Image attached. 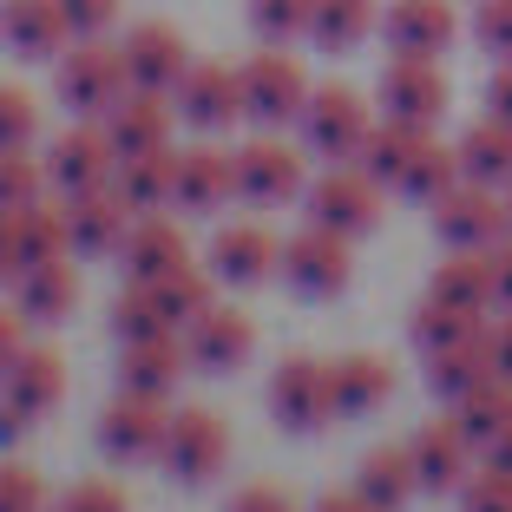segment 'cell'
<instances>
[{"mask_svg": "<svg viewBox=\"0 0 512 512\" xmlns=\"http://www.w3.org/2000/svg\"><path fill=\"white\" fill-rule=\"evenodd\" d=\"M283 283L296 289L302 302H335L355 283V250H348V237H335V230H322V224L283 237Z\"/></svg>", "mask_w": 512, "mask_h": 512, "instance_id": "cell-5", "label": "cell"}, {"mask_svg": "<svg viewBox=\"0 0 512 512\" xmlns=\"http://www.w3.org/2000/svg\"><path fill=\"white\" fill-rule=\"evenodd\" d=\"M243 79V119L263 125V132H276V125L302 119V106H309V73H302L296 53H283V46H263V53H250V60L237 66Z\"/></svg>", "mask_w": 512, "mask_h": 512, "instance_id": "cell-1", "label": "cell"}, {"mask_svg": "<svg viewBox=\"0 0 512 512\" xmlns=\"http://www.w3.org/2000/svg\"><path fill=\"white\" fill-rule=\"evenodd\" d=\"M99 125H106V138H112V151H119V158L171 151V145H165V138H171V99H165V92H138V86H132Z\"/></svg>", "mask_w": 512, "mask_h": 512, "instance_id": "cell-22", "label": "cell"}, {"mask_svg": "<svg viewBox=\"0 0 512 512\" xmlns=\"http://www.w3.org/2000/svg\"><path fill=\"white\" fill-rule=\"evenodd\" d=\"M171 106H178V119L191 132H230L243 119V79L217 60H191V73L171 92Z\"/></svg>", "mask_w": 512, "mask_h": 512, "instance_id": "cell-13", "label": "cell"}, {"mask_svg": "<svg viewBox=\"0 0 512 512\" xmlns=\"http://www.w3.org/2000/svg\"><path fill=\"white\" fill-rule=\"evenodd\" d=\"M460 171L473 184H493V191H512V125L486 112L480 125H467L460 138Z\"/></svg>", "mask_w": 512, "mask_h": 512, "instance_id": "cell-30", "label": "cell"}, {"mask_svg": "<svg viewBox=\"0 0 512 512\" xmlns=\"http://www.w3.org/2000/svg\"><path fill=\"white\" fill-rule=\"evenodd\" d=\"M486 348H493V375L512 381V309H499V322L486 329Z\"/></svg>", "mask_w": 512, "mask_h": 512, "instance_id": "cell-52", "label": "cell"}, {"mask_svg": "<svg viewBox=\"0 0 512 512\" xmlns=\"http://www.w3.org/2000/svg\"><path fill=\"white\" fill-rule=\"evenodd\" d=\"M20 322H27V316H20V309H14V316H7V322H0V362H14L20 348H27V342H20Z\"/></svg>", "mask_w": 512, "mask_h": 512, "instance_id": "cell-55", "label": "cell"}, {"mask_svg": "<svg viewBox=\"0 0 512 512\" xmlns=\"http://www.w3.org/2000/svg\"><path fill=\"white\" fill-rule=\"evenodd\" d=\"M224 512H296V506H289L283 486H243V493H230Z\"/></svg>", "mask_w": 512, "mask_h": 512, "instance_id": "cell-49", "label": "cell"}, {"mask_svg": "<svg viewBox=\"0 0 512 512\" xmlns=\"http://www.w3.org/2000/svg\"><path fill=\"white\" fill-rule=\"evenodd\" d=\"M165 434H171V414L158 394L119 388L112 407H99V447H106V460H158Z\"/></svg>", "mask_w": 512, "mask_h": 512, "instance_id": "cell-8", "label": "cell"}, {"mask_svg": "<svg viewBox=\"0 0 512 512\" xmlns=\"http://www.w3.org/2000/svg\"><path fill=\"white\" fill-rule=\"evenodd\" d=\"M427 138H434V125L388 119V112H381V125L368 132V145H362V158H355V165H362L375 184H388V191H394V184L407 178V165L421 158V145H427Z\"/></svg>", "mask_w": 512, "mask_h": 512, "instance_id": "cell-26", "label": "cell"}, {"mask_svg": "<svg viewBox=\"0 0 512 512\" xmlns=\"http://www.w3.org/2000/svg\"><path fill=\"white\" fill-rule=\"evenodd\" d=\"M66 211V237H73V256H119L125 237H132V204H125L112 184L99 191H79V197H60Z\"/></svg>", "mask_w": 512, "mask_h": 512, "instance_id": "cell-15", "label": "cell"}, {"mask_svg": "<svg viewBox=\"0 0 512 512\" xmlns=\"http://www.w3.org/2000/svg\"><path fill=\"white\" fill-rule=\"evenodd\" d=\"M184 368H191V348H184V335L119 342V388H132V394H158V401H171V388H178Z\"/></svg>", "mask_w": 512, "mask_h": 512, "instance_id": "cell-23", "label": "cell"}, {"mask_svg": "<svg viewBox=\"0 0 512 512\" xmlns=\"http://www.w3.org/2000/svg\"><path fill=\"white\" fill-rule=\"evenodd\" d=\"M309 20H316V0H250V27L263 40H309Z\"/></svg>", "mask_w": 512, "mask_h": 512, "instance_id": "cell-41", "label": "cell"}, {"mask_svg": "<svg viewBox=\"0 0 512 512\" xmlns=\"http://www.w3.org/2000/svg\"><path fill=\"white\" fill-rule=\"evenodd\" d=\"M480 467H499V473H512V427H499V434L480 447Z\"/></svg>", "mask_w": 512, "mask_h": 512, "instance_id": "cell-54", "label": "cell"}, {"mask_svg": "<svg viewBox=\"0 0 512 512\" xmlns=\"http://www.w3.org/2000/svg\"><path fill=\"white\" fill-rule=\"evenodd\" d=\"M46 158L33 165L27 151H7L0 158V197H7V211H20V204H40V191H46Z\"/></svg>", "mask_w": 512, "mask_h": 512, "instance_id": "cell-43", "label": "cell"}, {"mask_svg": "<svg viewBox=\"0 0 512 512\" xmlns=\"http://www.w3.org/2000/svg\"><path fill=\"white\" fill-rule=\"evenodd\" d=\"M453 421L467 427L473 447H486L499 427H512V381L506 375H486L473 394H460V401H453Z\"/></svg>", "mask_w": 512, "mask_h": 512, "instance_id": "cell-38", "label": "cell"}, {"mask_svg": "<svg viewBox=\"0 0 512 512\" xmlns=\"http://www.w3.org/2000/svg\"><path fill=\"white\" fill-rule=\"evenodd\" d=\"M112 335H119V342H151V335H178V329H171L158 289L151 283H125L119 302H112Z\"/></svg>", "mask_w": 512, "mask_h": 512, "instance_id": "cell-39", "label": "cell"}, {"mask_svg": "<svg viewBox=\"0 0 512 512\" xmlns=\"http://www.w3.org/2000/svg\"><path fill=\"white\" fill-rule=\"evenodd\" d=\"M381 191H388V184H375L362 165H329L302 191V211H309V224H322V230L355 243L381 224Z\"/></svg>", "mask_w": 512, "mask_h": 512, "instance_id": "cell-4", "label": "cell"}, {"mask_svg": "<svg viewBox=\"0 0 512 512\" xmlns=\"http://www.w3.org/2000/svg\"><path fill=\"white\" fill-rule=\"evenodd\" d=\"M211 276L230 283V289L270 283V276H283V243H276L263 224H230V230L211 237Z\"/></svg>", "mask_w": 512, "mask_h": 512, "instance_id": "cell-20", "label": "cell"}, {"mask_svg": "<svg viewBox=\"0 0 512 512\" xmlns=\"http://www.w3.org/2000/svg\"><path fill=\"white\" fill-rule=\"evenodd\" d=\"M60 512H125V493L112 480H73L60 493Z\"/></svg>", "mask_w": 512, "mask_h": 512, "instance_id": "cell-48", "label": "cell"}, {"mask_svg": "<svg viewBox=\"0 0 512 512\" xmlns=\"http://www.w3.org/2000/svg\"><path fill=\"white\" fill-rule=\"evenodd\" d=\"M53 92H60V106H66V112H79V119H106V112L119 106L125 92H132L119 46H106V40H79L73 53H60Z\"/></svg>", "mask_w": 512, "mask_h": 512, "instance_id": "cell-3", "label": "cell"}, {"mask_svg": "<svg viewBox=\"0 0 512 512\" xmlns=\"http://www.w3.org/2000/svg\"><path fill=\"white\" fill-rule=\"evenodd\" d=\"M270 414L283 434H316L335 421L329 407V362H309V355H289L270 375Z\"/></svg>", "mask_w": 512, "mask_h": 512, "instance_id": "cell-11", "label": "cell"}, {"mask_svg": "<svg viewBox=\"0 0 512 512\" xmlns=\"http://www.w3.org/2000/svg\"><path fill=\"white\" fill-rule=\"evenodd\" d=\"M184 348H191V368H204V375H230V368H243L256 355V322L243 316V309L211 302V309L184 329Z\"/></svg>", "mask_w": 512, "mask_h": 512, "instance_id": "cell-19", "label": "cell"}, {"mask_svg": "<svg viewBox=\"0 0 512 512\" xmlns=\"http://www.w3.org/2000/svg\"><path fill=\"white\" fill-rule=\"evenodd\" d=\"M125 283H165L171 270H184L191 263V243H184V230L171 224V217H138L132 237H125Z\"/></svg>", "mask_w": 512, "mask_h": 512, "instance_id": "cell-24", "label": "cell"}, {"mask_svg": "<svg viewBox=\"0 0 512 512\" xmlns=\"http://www.w3.org/2000/svg\"><path fill=\"white\" fill-rule=\"evenodd\" d=\"M46 178L60 197H79V191H99V184L119 178V151H112L106 125H73L66 138L46 145Z\"/></svg>", "mask_w": 512, "mask_h": 512, "instance_id": "cell-12", "label": "cell"}, {"mask_svg": "<svg viewBox=\"0 0 512 512\" xmlns=\"http://www.w3.org/2000/svg\"><path fill=\"white\" fill-rule=\"evenodd\" d=\"M158 289V302H165V316H171V329H191L204 309H211V296H217V276H204V270H171L165 283H151Z\"/></svg>", "mask_w": 512, "mask_h": 512, "instance_id": "cell-40", "label": "cell"}, {"mask_svg": "<svg viewBox=\"0 0 512 512\" xmlns=\"http://www.w3.org/2000/svg\"><path fill=\"white\" fill-rule=\"evenodd\" d=\"M453 184H467V171H460V145H440V138H427V145H421V158L407 165V178L394 184V191L434 211V204L453 191Z\"/></svg>", "mask_w": 512, "mask_h": 512, "instance_id": "cell-37", "label": "cell"}, {"mask_svg": "<svg viewBox=\"0 0 512 512\" xmlns=\"http://www.w3.org/2000/svg\"><path fill=\"white\" fill-rule=\"evenodd\" d=\"M414 473H421V493H460V486L473 480V440H467V427L453 421H427V427H414Z\"/></svg>", "mask_w": 512, "mask_h": 512, "instance_id": "cell-18", "label": "cell"}, {"mask_svg": "<svg viewBox=\"0 0 512 512\" xmlns=\"http://www.w3.org/2000/svg\"><path fill=\"white\" fill-rule=\"evenodd\" d=\"M473 40H480L493 60H512V0H480V14H473Z\"/></svg>", "mask_w": 512, "mask_h": 512, "instance_id": "cell-45", "label": "cell"}, {"mask_svg": "<svg viewBox=\"0 0 512 512\" xmlns=\"http://www.w3.org/2000/svg\"><path fill=\"white\" fill-rule=\"evenodd\" d=\"M79 302V270L66 263V256H53V263H40V270L14 276V309L27 322H66Z\"/></svg>", "mask_w": 512, "mask_h": 512, "instance_id": "cell-27", "label": "cell"}, {"mask_svg": "<svg viewBox=\"0 0 512 512\" xmlns=\"http://www.w3.org/2000/svg\"><path fill=\"white\" fill-rule=\"evenodd\" d=\"M486 263H493V302L512 309V237H499L493 250H486Z\"/></svg>", "mask_w": 512, "mask_h": 512, "instance_id": "cell-50", "label": "cell"}, {"mask_svg": "<svg viewBox=\"0 0 512 512\" xmlns=\"http://www.w3.org/2000/svg\"><path fill=\"white\" fill-rule=\"evenodd\" d=\"M73 40L60 0H7V46L20 60H60V46Z\"/></svg>", "mask_w": 512, "mask_h": 512, "instance_id": "cell-28", "label": "cell"}, {"mask_svg": "<svg viewBox=\"0 0 512 512\" xmlns=\"http://www.w3.org/2000/svg\"><path fill=\"white\" fill-rule=\"evenodd\" d=\"M394 394V368L381 362V355H368V348H355V355H335L329 362V407L335 414H375L381 401Z\"/></svg>", "mask_w": 512, "mask_h": 512, "instance_id": "cell-25", "label": "cell"}, {"mask_svg": "<svg viewBox=\"0 0 512 512\" xmlns=\"http://www.w3.org/2000/svg\"><path fill=\"white\" fill-rule=\"evenodd\" d=\"M230 460V434L217 421L211 407H178L171 414V434H165V453H158V467L171 473L178 486H211Z\"/></svg>", "mask_w": 512, "mask_h": 512, "instance_id": "cell-6", "label": "cell"}, {"mask_svg": "<svg viewBox=\"0 0 512 512\" xmlns=\"http://www.w3.org/2000/svg\"><path fill=\"white\" fill-rule=\"evenodd\" d=\"M355 493H368L381 512H401L407 499L421 493V473H414V447H375L355 473Z\"/></svg>", "mask_w": 512, "mask_h": 512, "instance_id": "cell-31", "label": "cell"}, {"mask_svg": "<svg viewBox=\"0 0 512 512\" xmlns=\"http://www.w3.org/2000/svg\"><path fill=\"white\" fill-rule=\"evenodd\" d=\"M0 512H46V486H40V473L20 467V460L0 473Z\"/></svg>", "mask_w": 512, "mask_h": 512, "instance_id": "cell-46", "label": "cell"}, {"mask_svg": "<svg viewBox=\"0 0 512 512\" xmlns=\"http://www.w3.org/2000/svg\"><path fill=\"white\" fill-rule=\"evenodd\" d=\"M119 60H125V79H132L138 92H178V79L191 73V46H184L178 27H165V20H138L132 33L119 40Z\"/></svg>", "mask_w": 512, "mask_h": 512, "instance_id": "cell-10", "label": "cell"}, {"mask_svg": "<svg viewBox=\"0 0 512 512\" xmlns=\"http://www.w3.org/2000/svg\"><path fill=\"white\" fill-rule=\"evenodd\" d=\"M316 512H381V506H375L368 493H355V486H348V493H322Z\"/></svg>", "mask_w": 512, "mask_h": 512, "instance_id": "cell-53", "label": "cell"}, {"mask_svg": "<svg viewBox=\"0 0 512 512\" xmlns=\"http://www.w3.org/2000/svg\"><path fill=\"white\" fill-rule=\"evenodd\" d=\"M486 335V316L480 309H453V302H440V296H427L414 316H407V342L421 348V355H440V348H453V342H480Z\"/></svg>", "mask_w": 512, "mask_h": 512, "instance_id": "cell-34", "label": "cell"}, {"mask_svg": "<svg viewBox=\"0 0 512 512\" xmlns=\"http://www.w3.org/2000/svg\"><path fill=\"white\" fill-rule=\"evenodd\" d=\"M66 27H73V40H99V33H112V20H119V0H60Z\"/></svg>", "mask_w": 512, "mask_h": 512, "instance_id": "cell-47", "label": "cell"}, {"mask_svg": "<svg viewBox=\"0 0 512 512\" xmlns=\"http://www.w3.org/2000/svg\"><path fill=\"white\" fill-rule=\"evenodd\" d=\"M486 112L512 125V60H499V66H493V79H486Z\"/></svg>", "mask_w": 512, "mask_h": 512, "instance_id": "cell-51", "label": "cell"}, {"mask_svg": "<svg viewBox=\"0 0 512 512\" xmlns=\"http://www.w3.org/2000/svg\"><path fill=\"white\" fill-rule=\"evenodd\" d=\"M33 132H40V106H33V92L27 86H0V145L27 151Z\"/></svg>", "mask_w": 512, "mask_h": 512, "instance_id": "cell-42", "label": "cell"}, {"mask_svg": "<svg viewBox=\"0 0 512 512\" xmlns=\"http://www.w3.org/2000/svg\"><path fill=\"white\" fill-rule=\"evenodd\" d=\"M434 237L447 250H493L499 237H512V217H506V191L493 184H453L447 197L434 204Z\"/></svg>", "mask_w": 512, "mask_h": 512, "instance_id": "cell-7", "label": "cell"}, {"mask_svg": "<svg viewBox=\"0 0 512 512\" xmlns=\"http://www.w3.org/2000/svg\"><path fill=\"white\" fill-rule=\"evenodd\" d=\"M460 33L447 0H394L381 14V40H388V60H440Z\"/></svg>", "mask_w": 512, "mask_h": 512, "instance_id": "cell-16", "label": "cell"}, {"mask_svg": "<svg viewBox=\"0 0 512 512\" xmlns=\"http://www.w3.org/2000/svg\"><path fill=\"white\" fill-rule=\"evenodd\" d=\"M66 394V362L53 348H20L14 362H7V434L33 427L46 407H60Z\"/></svg>", "mask_w": 512, "mask_h": 512, "instance_id": "cell-17", "label": "cell"}, {"mask_svg": "<svg viewBox=\"0 0 512 512\" xmlns=\"http://www.w3.org/2000/svg\"><path fill=\"white\" fill-rule=\"evenodd\" d=\"M73 250V237H66V211H46V204H20V211L0 217V270H7V283L27 270H40V263H53V256Z\"/></svg>", "mask_w": 512, "mask_h": 512, "instance_id": "cell-14", "label": "cell"}, {"mask_svg": "<svg viewBox=\"0 0 512 512\" xmlns=\"http://www.w3.org/2000/svg\"><path fill=\"white\" fill-rule=\"evenodd\" d=\"M506 217H512V191H506Z\"/></svg>", "mask_w": 512, "mask_h": 512, "instance_id": "cell-56", "label": "cell"}, {"mask_svg": "<svg viewBox=\"0 0 512 512\" xmlns=\"http://www.w3.org/2000/svg\"><path fill=\"white\" fill-rule=\"evenodd\" d=\"M421 368H427V388L434 394L460 401V394H473L493 375V348H486V335L480 342H453V348H440V355H421Z\"/></svg>", "mask_w": 512, "mask_h": 512, "instance_id": "cell-36", "label": "cell"}, {"mask_svg": "<svg viewBox=\"0 0 512 512\" xmlns=\"http://www.w3.org/2000/svg\"><path fill=\"white\" fill-rule=\"evenodd\" d=\"M460 512H512V473L480 467L467 486H460Z\"/></svg>", "mask_w": 512, "mask_h": 512, "instance_id": "cell-44", "label": "cell"}, {"mask_svg": "<svg viewBox=\"0 0 512 512\" xmlns=\"http://www.w3.org/2000/svg\"><path fill=\"white\" fill-rule=\"evenodd\" d=\"M230 165H237V197H243V204H256V211L302 204V191H309V178H302V151L296 145H276V138L243 145Z\"/></svg>", "mask_w": 512, "mask_h": 512, "instance_id": "cell-9", "label": "cell"}, {"mask_svg": "<svg viewBox=\"0 0 512 512\" xmlns=\"http://www.w3.org/2000/svg\"><path fill=\"white\" fill-rule=\"evenodd\" d=\"M230 191H237V165L230 158H217V151H184L178 158V211L211 217Z\"/></svg>", "mask_w": 512, "mask_h": 512, "instance_id": "cell-32", "label": "cell"}, {"mask_svg": "<svg viewBox=\"0 0 512 512\" xmlns=\"http://www.w3.org/2000/svg\"><path fill=\"white\" fill-rule=\"evenodd\" d=\"M427 296L453 302V309H493V263H486V250H453L447 263H440L434 276H427Z\"/></svg>", "mask_w": 512, "mask_h": 512, "instance_id": "cell-33", "label": "cell"}, {"mask_svg": "<svg viewBox=\"0 0 512 512\" xmlns=\"http://www.w3.org/2000/svg\"><path fill=\"white\" fill-rule=\"evenodd\" d=\"M381 27L375 0H316V20H309V46L322 53H355L368 33Z\"/></svg>", "mask_w": 512, "mask_h": 512, "instance_id": "cell-35", "label": "cell"}, {"mask_svg": "<svg viewBox=\"0 0 512 512\" xmlns=\"http://www.w3.org/2000/svg\"><path fill=\"white\" fill-rule=\"evenodd\" d=\"M375 132V112L355 86H316L302 106V145L316 151L322 165H355Z\"/></svg>", "mask_w": 512, "mask_h": 512, "instance_id": "cell-2", "label": "cell"}, {"mask_svg": "<svg viewBox=\"0 0 512 512\" xmlns=\"http://www.w3.org/2000/svg\"><path fill=\"white\" fill-rule=\"evenodd\" d=\"M447 73L440 60H388L381 66V112L388 119H414V125H434L447 112Z\"/></svg>", "mask_w": 512, "mask_h": 512, "instance_id": "cell-21", "label": "cell"}, {"mask_svg": "<svg viewBox=\"0 0 512 512\" xmlns=\"http://www.w3.org/2000/svg\"><path fill=\"white\" fill-rule=\"evenodd\" d=\"M112 191L132 204L138 217L165 211V204H178V158L171 151H145V158H119V178H112Z\"/></svg>", "mask_w": 512, "mask_h": 512, "instance_id": "cell-29", "label": "cell"}]
</instances>
